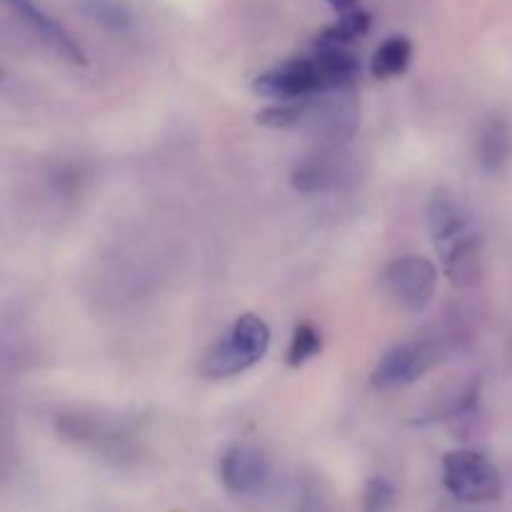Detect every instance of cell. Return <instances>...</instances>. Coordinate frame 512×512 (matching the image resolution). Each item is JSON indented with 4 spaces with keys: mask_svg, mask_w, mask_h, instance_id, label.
Segmentation results:
<instances>
[{
    "mask_svg": "<svg viewBox=\"0 0 512 512\" xmlns=\"http://www.w3.org/2000/svg\"><path fill=\"white\" fill-rule=\"evenodd\" d=\"M410 60H413V45H410V40L403 38V35H393V38H388L375 50L370 70H373L375 78L390 80L405 73Z\"/></svg>",
    "mask_w": 512,
    "mask_h": 512,
    "instance_id": "cell-11",
    "label": "cell"
},
{
    "mask_svg": "<svg viewBox=\"0 0 512 512\" xmlns=\"http://www.w3.org/2000/svg\"><path fill=\"white\" fill-rule=\"evenodd\" d=\"M358 75L353 55L340 48H318L308 58H295L255 80V90L278 103L313 100L333 90H345Z\"/></svg>",
    "mask_w": 512,
    "mask_h": 512,
    "instance_id": "cell-2",
    "label": "cell"
},
{
    "mask_svg": "<svg viewBox=\"0 0 512 512\" xmlns=\"http://www.w3.org/2000/svg\"><path fill=\"white\" fill-rule=\"evenodd\" d=\"M445 490L468 505L493 503L503 493V478L493 460L475 448H455L443 458Z\"/></svg>",
    "mask_w": 512,
    "mask_h": 512,
    "instance_id": "cell-4",
    "label": "cell"
},
{
    "mask_svg": "<svg viewBox=\"0 0 512 512\" xmlns=\"http://www.w3.org/2000/svg\"><path fill=\"white\" fill-rule=\"evenodd\" d=\"M220 480L238 498L260 495L270 483V463L253 445H235L220 458Z\"/></svg>",
    "mask_w": 512,
    "mask_h": 512,
    "instance_id": "cell-7",
    "label": "cell"
},
{
    "mask_svg": "<svg viewBox=\"0 0 512 512\" xmlns=\"http://www.w3.org/2000/svg\"><path fill=\"white\" fill-rule=\"evenodd\" d=\"M440 350L430 340H405L393 345L373 370V385L380 390L405 388L418 383L438 365Z\"/></svg>",
    "mask_w": 512,
    "mask_h": 512,
    "instance_id": "cell-6",
    "label": "cell"
},
{
    "mask_svg": "<svg viewBox=\"0 0 512 512\" xmlns=\"http://www.w3.org/2000/svg\"><path fill=\"white\" fill-rule=\"evenodd\" d=\"M380 288L398 308L420 313L428 308L438 290V268L423 255H403L385 265Z\"/></svg>",
    "mask_w": 512,
    "mask_h": 512,
    "instance_id": "cell-5",
    "label": "cell"
},
{
    "mask_svg": "<svg viewBox=\"0 0 512 512\" xmlns=\"http://www.w3.org/2000/svg\"><path fill=\"white\" fill-rule=\"evenodd\" d=\"M5 3L13 8V13L18 15L25 25H28L30 33H33L35 38H38L40 43L50 50V53H55L60 60H65V63H70V65L88 63V60H85L83 48L75 43L73 35H70L68 30L58 23V20L50 18L48 13H43V10H40L33 0H5Z\"/></svg>",
    "mask_w": 512,
    "mask_h": 512,
    "instance_id": "cell-9",
    "label": "cell"
},
{
    "mask_svg": "<svg viewBox=\"0 0 512 512\" xmlns=\"http://www.w3.org/2000/svg\"><path fill=\"white\" fill-rule=\"evenodd\" d=\"M393 500H395V490L388 480L385 478L368 480V485H365V498H363L365 512H388L390 505H393Z\"/></svg>",
    "mask_w": 512,
    "mask_h": 512,
    "instance_id": "cell-13",
    "label": "cell"
},
{
    "mask_svg": "<svg viewBox=\"0 0 512 512\" xmlns=\"http://www.w3.org/2000/svg\"><path fill=\"white\" fill-rule=\"evenodd\" d=\"M320 350H323V335H320V330L310 323H300L298 328L293 330V338H290L285 360H288L290 368H300V365H305L308 360H313Z\"/></svg>",
    "mask_w": 512,
    "mask_h": 512,
    "instance_id": "cell-12",
    "label": "cell"
},
{
    "mask_svg": "<svg viewBox=\"0 0 512 512\" xmlns=\"http://www.w3.org/2000/svg\"><path fill=\"white\" fill-rule=\"evenodd\" d=\"M60 435L65 440L83 445V448L95 450L100 455H113V458H125L133 453L135 445L125 435L120 425L110 423L108 418H88V415H63L58 420Z\"/></svg>",
    "mask_w": 512,
    "mask_h": 512,
    "instance_id": "cell-8",
    "label": "cell"
},
{
    "mask_svg": "<svg viewBox=\"0 0 512 512\" xmlns=\"http://www.w3.org/2000/svg\"><path fill=\"white\" fill-rule=\"evenodd\" d=\"M425 215L445 275L455 285L478 283L483 273V233L468 205L450 190H435Z\"/></svg>",
    "mask_w": 512,
    "mask_h": 512,
    "instance_id": "cell-1",
    "label": "cell"
},
{
    "mask_svg": "<svg viewBox=\"0 0 512 512\" xmlns=\"http://www.w3.org/2000/svg\"><path fill=\"white\" fill-rule=\"evenodd\" d=\"M512 153V133L503 115H490L478 133V163L488 173H500Z\"/></svg>",
    "mask_w": 512,
    "mask_h": 512,
    "instance_id": "cell-10",
    "label": "cell"
},
{
    "mask_svg": "<svg viewBox=\"0 0 512 512\" xmlns=\"http://www.w3.org/2000/svg\"><path fill=\"white\" fill-rule=\"evenodd\" d=\"M270 328L260 315L245 313L233 320L228 330L213 343L200 363V373L208 380H225L245 373L268 355Z\"/></svg>",
    "mask_w": 512,
    "mask_h": 512,
    "instance_id": "cell-3",
    "label": "cell"
}]
</instances>
